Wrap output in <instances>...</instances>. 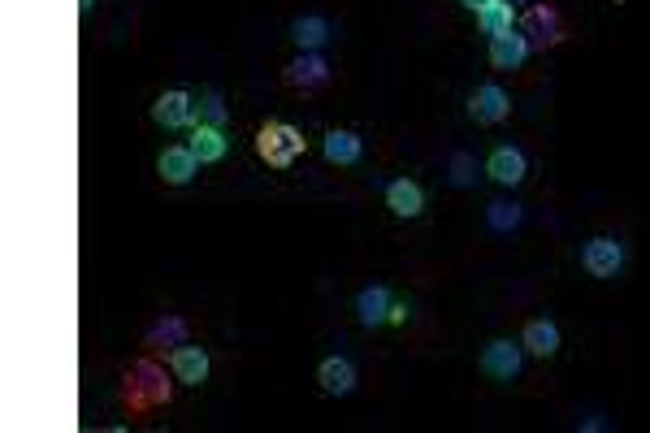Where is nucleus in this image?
Returning a JSON list of instances; mask_svg holds the SVG:
<instances>
[{"mask_svg":"<svg viewBox=\"0 0 650 433\" xmlns=\"http://www.w3.org/2000/svg\"><path fill=\"white\" fill-rule=\"evenodd\" d=\"M304 148H308V139L291 122H265L256 130V156L269 169H291L304 156Z\"/></svg>","mask_w":650,"mask_h":433,"instance_id":"nucleus-1","label":"nucleus"},{"mask_svg":"<svg viewBox=\"0 0 650 433\" xmlns=\"http://www.w3.org/2000/svg\"><path fill=\"white\" fill-rule=\"evenodd\" d=\"M152 122L161 126V130H187V126H195V122H200L195 96H191V91H182V87L161 91V96H156V104H152Z\"/></svg>","mask_w":650,"mask_h":433,"instance_id":"nucleus-2","label":"nucleus"},{"mask_svg":"<svg viewBox=\"0 0 650 433\" xmlns=\"http://www.w3.org/2000/svg\"><path fill=\"white\" fill-rule=\"evenodd\" d=\"M520 360H525V347L512 343V338H494L481 351V373L494 377V382H512L520 373Z\"/></svg>","mask_w":650,"mask_h":433,"instance_id":"nucleus-3","label":"nucleus"},{"mask_svg":"<svg viewBox=\"0 0 650 433\" xmlns=\"http://www.w3.org/2000/svg\"><path fill=\"white\" fill-rule=\"evenodd\" d=\"M468 113H473V122H481V126H499L512 117V96H507L499 83H481L473 96H468Z\"/></svg>","mask_w":650,"mask_h":433,"instance_id":"nucleus-4","label":"nucleus"},{"mask_svg":"<svg viewBox=\"0 0 650 433\" xmlns=\"http://www.w3.org/2000/svg\"><path fill=\"white\" fill-rule=\"evenodd\" d=\"M581 265L590 278H616L620 265H624V247L616 239H607V234H598V239L585 243V252H581Z\"/></svg>","mask_w":650,"mask_h":433,"instance_id":"nucleus-5","label":"nucleus"},{"mask_svg":"<svg viewBox=\"0 0 650 433\" xmlns=\"http://www.w3.org/2000/svg\"><path fill=\"white\" fill-rule=\"evenodd\" d=\"M156 174H161V182H169V187H187V182L200 174V156H195L187 143H169V148L156 156Z\"/></svg>","mask_w":650,"mask_h":433,"instance_id":"nucleus-6","label":"nucleus"},{"mask_svg":"<svg viewBox=\"0 0 650 433\" xmlns=\"http://www.w3.org/2000/svg\"><path fill=\"white\" fill-rule=\"evenodd\" d=\"M169 373H174L178 386H204L208 382V351L195 343H178L174 356H169Z\"/></svg>","mask_w":650,"mask_h":433,"instance_id":"nucleus-7","label":"nucleus"},{"mask_svg":"<svg viewBox=\"0 0 650 433\" xmlns=\"http://www.w3.org/2000/svg\"><path fill=\"white\" fill-rule=\"evenodd\" d=\"M529 35L520 31V26H512V31H499V35H490V65L494 70H520L529 57Z\"/></svg>","mask_w":650,"mask_h":433,"instance_id":"nucleus-8","label":"nucleus"},{"mask_svg":"<svg viewBox=\"0 0 650 433\" xmlns=\"http://www.w3.org/2000/svg\"><path fill=\"white\" fill-rule=\"evenodd\" d=\"M282 83L295 87V91H317V87L330 83V65H325L317 52H299V57L282 70Z\"/></svg>","mask_w":650,"mask_h":433,"instance_id":"nucleus-9","label":"nucleus"},{"mask_svg":"<svg viewBox=\"0 0 650 433\" xmlns=\"http://www.w3.org/2000/svg\"><path fill=\"white\" fill-rule=\"evenodd\" d=\"M135 382H130V390H126V399H130V408H143V403H165L169 399V382H161V369L156 364H135Z\"/></svg>","mask_w":650,"mask_h":433,"instance_id":"nucleus-10","label":"nucleus"},{"mask_svg":"<svg viewBox=\"0 0 650 433\" xmlns=\"http://www.w3.org/2000/svg\"><path fill=\"white\" fill-rule=\"evenodd\" d=\"M520 31L529 35V44L546 48V44H559V39H564V22H559V13L551 5H533L525 18H520Z\"/></svg>","mask_w":650,"mask_h":433,"instance_id":"nucleus-11","label":"nucleus"},{"mask_svg":"<svg viewBox=\"0 0 650 433\" xmlns=\"http://www.w3.org/2000/svg\"><path fill=\"white\" fill-rule=\"evenodd\" d=\"M386 208H390L395 217H403V221L421 217V213H425V191H421V182L395 178V182L386 187Z\"/></svg>","mask_w":650,"mask_h":433,"instance_id":"nucleus-12","label":"nucleus"},{"mask_svg":"<svg viewBox=\"0 0 650 433\" xmlns=\"http://www.w3.org/2000/svg\"><path fill=\"white\" fill-rule=\"evenodd\" d=\"M486 174L499 182V187H520L529 174V165H525V152H516V148H494L486 156Z\"/></svg>","mask_w":650,"mask_h":433,"instance_id":"nucleus-13","label":"nucleus"},{"mask_svg":"<svg viewBox=\"0 0 650 433\" xmlns=\"http://www.w3.org/2000/svg\"><path fill=\"white\" fill-rule=\"evenodd\" d=\"M187 148L200 156V165H213V161H221V156L230 152V139H226V130L213 126V122H195Z\"/></svg>","mask_w":650,"mask_h":433,"instance_id":"nucleus-14","label":"nucleus"},{"mask_svg":"<svg viewBox=\"0 0 650 433\" xmlns=\"http://www.w3.org/2000/svg\"><path fill=\"white\" fill-rule=\"evenodd\" d=\"M321 152H325V161L330 165H356L360 156H364V139L356 135V130H325V139H321Z\"/></svg>","mask_w":650,"mask_h":433,"instance_id":"nucleus-15","label":"nucleus"},{"mask_svg":"<svg viewBox=\"0 0 650 433\" xmlns=\"http://www.w3.org/2000/svg\"><path fill=\"white\" fill-rule=\"evenodd\" d=\"M520 347H525L529 356H538V360H551L559 351V325L546 321V317H533L525 325V334H520Z\"/></svg>","mask_w":650,"mask_h":433,"instance_id":"nucleus-16","label":"nucleus"},{"mask_svg":"<svg viewBox=\"0 0 650 433\" xmlns=\"http://www.w3.org/2000/svg\"><path fill=\"white\" fill-rule=\"evenodd\" d=\"M317 382L325 395H351L356 390V364L343 360V356H330V360H321V369H317Z\"/></svg>","mask_w":650,"mask_h":433,"instance_id":"nucleus-17","label":"nucleus"},{"mask_svg":"<svg viewBox=\"0 0 650 433\" xmlns=\"http://www.w3.org/2000/svg\"><path fill=\"white\" fill-rule=\"evenodd\" d=\"M390 291L386 286H364V291L356 295V317H360V325H386V317H390Z\"/></svg>","mask_w":650,"mask_h":433,"instance_id":"nucleus-18","label":"nucleus"},{"mask_svg":"<svg viewBox=\"0 0 650 433\" xmlns=\"http://www.w3.org/2000/svg\"><path fill=\"white\" fill-rule=\"evenodd\" d=\"M291 39L299 52H317L325 39H330V22L325 18H295L291 22Z\"/></svg>","mask_w":650,"mask_h":433,"instance_id":"nucleus-19","label":"nucleus"},{"mask_svg":"<svg viewBox=\"0 0 650 433\" xmlns=\"http://www.w3.org/2000/svg\"><path fill=\"white\" fill-rule=\"evenodd\" d=\"M477 22H481V31H486V35L512 31V26H516V9H512V0H494L490 9H481V13H477Z\"/></svg>","mask_w":650,"mask_h":433,"instance_id":"nucleus-20","label":"nucleus"},{"mask_svg":"<svg viewBox=\"0 0 650 433\" xmlns=\"http://www.w3.org/2000/svg\"><path fill=\"white\" fill-rule=\"evenodd\" d=\"M195 109H200V122H213V126L226 122V104H221V96H213V91H208V96L195 104Z\"/></svg>","mask_w":650,"mask_h":433,"instance_id":"nucleus-21","label":"nucleus"},{"mask_svg":"<svg viewBox=\"0 0 650 433\" xmlns=\"http://www.w3.org/2000/svg\"><path fill=\"white\" fill-rule=\"evenodd\" d=\"M161 338H174V343H187V325H182L178 317H169L165 325H156V330H152V343H161Z\"/></svg>","mask_w":650,"mask_h":433,"instance_id":"nucleus-22","label":"nucleus"},{"mask_svg":"<svg viewBox=\"0 0 650 433\" xmlns=\"http://www.w3.org/2000/svg\"><path fill=\"white\" fill-rule=\"evenodd\" d=\"M390 325H403L408 321V304H390V317H386Z\"/></svg>","mask_w":650,"mask_h":433,"instance_id":"nucleus-23","label":"nucleus"},{"mask_svg":"<svg viewBox=\"0 0 650 433\" xmlns=\"http://www.w3.org/2000/svg\"><path fill=\"white\" fill-rule=\"evenodd\" d=\"M460 5H464V9H473V13H481V9H490L494 0H460Z\"/></svg>","mask_w":650,"mask_h":433,"instance_id":"nucleus-24","label":"nucleus"},{"mask_svg":"<svg viewBox=\"0 0 650 433\" xmlns=\"http://www.w3.org/2000/svg\"><path fill=\"white\" fill-rule=\"evenodd\" d=\"M91 5H96V0H78V9H91Z\"/></svg>","mask_w":650,"mask_h":433,"instance_id":"nucleus-25","label":"nucleus"}]
</instances>
